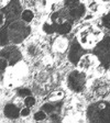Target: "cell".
<instances>
[{
  "label": "cell",
  "mask_w": 110,
  "mask_h": 123,
  "mask_svg": "<svg viewBox=\"0 0 110 123\" xmlns=\"http://www.w3.org/2000/svg\"><path fill=\"white\" fill-rule=\"evenodd\" d=\"M87 118L90 122H106L110 123V102L97 101L87 109Z\"/></svg>",
  "instance_id": "1"
},
{
  "label": "cell",
  "mask_w": 110,
  "mask_h": 123,
  "mask_svg": "<svg viewBox=\"0 0 110 123\" xmlns=\"http://www.w3.org/2000/svg\"><path fill=\"white\" fill-rule=\"evenodd\" d=\"M18 95L20 97H28V96H31V90L28 88H21L18 91Z\"/></svg>",
  "instance_id": "20"
},
{
  "label": "cell",
  "mask_w": 110,
  "mask_h": 123,
  "mask_svg": "<svg viewBox=\"0 0 110 123\" xmlns=\"http://www.w3.org/2000/svg\"><path fill=\"white\" fill-rule=\"evenodd\" d=\"M83 47H84V46L78 41L73 42L72 46H71V49H69V52H68V59L72 64L78 65L80 58H82L83 55H84V49H83Z\"/></svg>",
  "instance_id": "8"
},
{
  "label": "cell",
  "mask_w": 110,
  "mask_h": 123,
  "mask_svg": "<svg viewBox=\"0 0 110 123\" xmlns=\"http://www.w3.org/2000/svg\"><path fill=\"white\" fill-rule=\"evenodd\" d=\"M87 84V75L83 70H73L67 76V86L75 92H80L85 89Z\"/></svg>",
  "instance_id": "5"
},
{
  "label": "cell",
  "mask_w": 110,
  "mask_h": 123,
  "mask_svg": "<svg viewBox=\"0 0 110 123\" xmlns=\"http://www.w3.org/2000/svg\"><path fill=\"white\" fill-rule=\"evenodd\" d=\"M33 18H34V13L31 10H24L21 13V19H22V21H24V22H26V23L31 22V21L33 20Z\"/></svg>",
  "instance_id": "13"
},
{
  "label": "cell",
  "mask_w": 110,
  "mask_h": 123,
  "mask_svg": "<svg viewBox=\"0 0 110 123\" xmlns=\"http://www.w3.org/2000/svg\"><path fill=\"white\" fill-rule=\"evenodd\" d=\"M103 38L101 31L94 25H87L83 28L78 33V42L84 47H95Z\"/></svg>",
  "instance_id": "2"
},
{
  "label": "cell",
  "mask_w": 110,
  "mask_h": 123,
  "mask_svg": "<svg viewBox=\"0 0 110 123\" xmlns=\"http://www.w3.org/2000/svg\"><path fill=\"white\" fill-rule=\"evenodd\" d=\"M35 52H38V49H36V46L35 45H31L29 46V49H28V53L30 54V55H35Z\"/></svg>",
  "instance_id": "22"
},
{
  "label": "cell",
  "mask_w": 110,
  "mask_h": 123,
  "mask_svg": "<svg viewBox=\"0 0 110 123\" xmlns=\"http://www.w3.org/2000/svg\"><path fill=\"white\" fill-rule=\"evenodd\" d=\"M20 114H21V117H28V115L30 114V108L29 107L23 108L22 110L20 111Z\"/></svg>",
  "instance_id": "23"
},
{
  "label": "cell",
  "mask_w": 110,
  "mask_h": 123,
  "mask_svg": "<svg viewBox=\"0 0 110 123\" xmlns=\"http://www.w3.org/2000/svg\"><path fill=\"white\" fill-rule=\"evenodd\" d=\"M3 112H5L6 117L9 119H17L21 115L19 108L15 105H13V103H8V105H6Z\"/></svg>",
  "instance_id": "11"
},
{
  "label": "cell",
  "mask_w": 110,
  "mask_h": 123,
  "mask_svg": "<svg viewBox=\"0 0 110 123\" xmlns=\"http://www.w3.org/2000/svg\"><path fill=\"white\" fill-rule=\"evenodd\" d=\"M26 22H20V21H14L11 24H9V28L7 29L8 35L10 42L14 44H18L22 42L26 36L30 34V28L26 24Z\"/></svg>",
  "instance_id": "3"
},
{
  "label": "cell",
  "mask_w": 110,
  "mask_h": 123,
  "mask_svg": "<svg viewBox=\"0 0 110 123\" xmlns=\"http://www.w3.org/2000/svg\"><path fill=\"white\" fill-rule=\"evenodd\" d=\"M54 29H55V32H57L59 34H67L69 31L72 30V22L67 21V22L63 23V24L54 26Z\"/></svg>",
  "instance_id": "12"
},
{
  "label": "cell",
  "mask_w": 110,
  "mask_h": 123,
  "mask_svg": "<svg viewBox=\"0 0 110 123\" xmlns=\"http://www.w3.org/2000/svg\"><path fill=\"white\" fill-rule=\"evenodd\" d=\"M86 12V8L83 3H78V5L74 6V7L69 8L68 9V13H69V17L71 19H79L82 18L83 15L85 14Z\"/></svg>",
  "instance_id": "10"
},
{
  "label": "cell",
  "mask_w": 110,
  "mask_h": 123,
  "mask_svg": "<svg viewBox=\"0 0 110 123\" xmlns=\"http://www.w3.org/2000/svg\"><path fill=\"white\" fill-rule=\"evenodd\" d=\"M103 24L107 29H110V12L103 17Z\"/></svg>",
  "instance_id": "19"
},
{
  "label": "cell",
  "mask_w": 110,
  "mask_h": 123,
  "mask_svg": "<svg viewBox=\"0 0 110 123\" xmlns=\"http://www.w3.org/2000/svg\"><path fill=\"white\" fill-rule=\"evenodd\" d=\"M63 96H64V93H63L62 91H56V92H54V93H52V95L50 96V99L51 100H58V99H62Z\"/></svg>",
  "instance_id": "21"
},
{
  "label": "cell",
  "mask_w": 110,
  "mask_h": 123,
  "mask_svg": "<svg viewBox=\"0 0 110 123\" xmlns=\"http://www.w3.org/2000/svg\"><path fill=\"white\" fill-rule=\"evenodd\" d=\"M99 64L108 68L110 66V36L103 37L101 41L95 46V53Z\"/></svg>",
  "instance_id": "4"
},
{
  "label": "cell",
  "mask_w": 110,
  "mask_h": 123,
  "mask_svg": "<svg viewBox=\"0 0 110 123\" xmlns=\"http://www.w3.org/2000/svg\"><path fill=\"white\" fill-rule=\"evenodd\" d=\"M46 119V112L44 110H40L34 114V120L35 121H43Z\"/></svg>",
  "instance_id": "15"
},
{
  "label": "cell",
  "mask_w": 110,
  "mask_h": 123,
  "mask_svg": "<svg viewBox=\"0 0 110 123\" xmlns=\"http://www.w3.org/2000/svg\"><path fill=\"white\" fill-rule=\"evenodd\" d=\"M98 64H99V61L95 54H84L77 66L79 67L80 70L86 73L97 67Z\"/></svg>",
  "instance_id": "7"
},
{
  "label": "cell",
  "mask_w": 110,
  "mask_h": 123,
  "mask_svg": "<svg viewBox=\"0 0 110 123\" xmlns=\"http://www.w3.org/2000/svg\"><path fill=\"white\" fill-rule=\"evenodd\" d=\"M43 31L47 34H52L55 32V29H54V25L52 24V22H45L43 24Z\"/></svg>",
  "instance_id": "14"
},
{
  "label": "cell",
  "mask_w": 110,
  "mask_h": 123,
  "mask_svg": "<svg viewBox=\"0 0 110 123\" xmlns=\"http://www.w3.org/2000/svg\"><path fill=\"white\" fill-rule=\"evenodd\" d=\"M9 41L10 40H9V35H8V31L2 29V32H1V45L5 46Z\"/></svg>",
  "instance_id": "16"
},
{
  "label": "cell",
  "mask_w": 110,
  "mask_h": 123,
  "mask_svg": "<svg viewBox=\"0 0 110 123\" xmlns=\"http://www.w3.org/2000/svg\"><path fill=\"white\" fill-rule=\"evenodd\" d=\"M19 12H20V5L17 0L11 1L7 7H3L1 10V29L5 28V25H9L12 22L17 21V17H18Z\"/></svg>",
  "instance_id": "6"
},
{
  "label": "cell",
  "mask_w": 110,
  "mask_h": 123,
  "mask_svg": "<svg viewBox=\"0 0 110 123\" xmlns=\"http://www.w3.org/2000/svg\"><path fill=\"white\" fill-rule=\"evenodd\" d=\"M1 57L7 59L10 65H14L21 59V53L15 46H8L7 49H2Z\"/></svg>",
  "instance_id": "9"
},
{
  "label": "cell",
  "mask_w": 110,
  "mask_h": 123,
  "mask_svg": "<svg viewBox=\"0 0 110 123\" xmlns=\"http://www.w3.org/2000/svg\"><path fill=\"white\" fill-rule=\"evenodd\" d=\"M24 102H26V107L31 108L35 105V99H34V97H32V96H28V97H26V99H24Z\"/></svg>",
  "instance_id": "18"
},
{
  "label": "cell",
  "mask_w": 110,
  "mask_h": 123,
  "mask_svg": "<svg viewBox=\"0 0 110 123\" xmlns=\"http://www.w3.org/2000/svg\"><path fill=\"white\" fill-rule=\"evenodd\" d=\"M55 105H53V103H45V105H43V108H42V110H44L46 113H53L54 111H55Z\"/></svg>",
  "instance_id": "17"
}]
</instances>
